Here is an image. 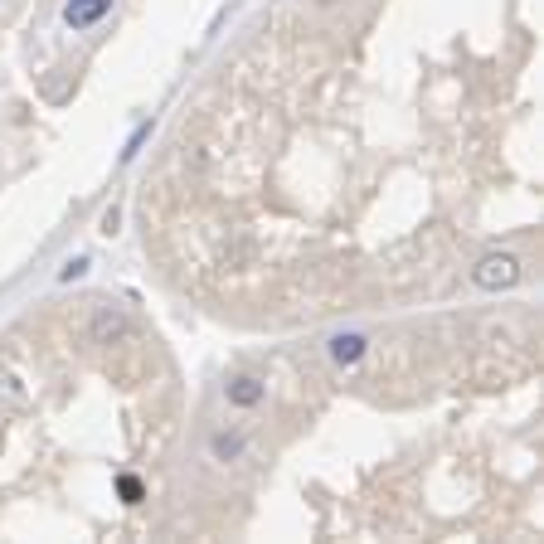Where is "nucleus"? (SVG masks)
<instances>
[{
  "label": "nucleus",
  "mask_w": 544,
  "mask_h": 544,
  "mask_svg": "<svg viewBox=\"0 0 544 544\" xmlns=\"http://www.w3.org/2000/svg\"><path fill=\"white\" fill-rule=\"evenodd\" d=\"M520 258L515 253H486L477 268H471V282H477L481 292H506V287H515L520 282Z\"/></svg>",
  "instance_id": "obj_1"
},
{
  "label": "nucleus",
  "mask_w": 544,
  "mask_h": 544,
  "mask_svg": "<svg viewBox=\"0 0 544 544\" xmlns=\"http://www.w3.org/2000/svg\"><path fill=\"white\" fill-rule=\"evenodd\" d=\"M113 10V0H68L64 5V25L68 30H88V25H97Z\"/></svg>",
  "instance_id": "obj_2"
},
{
  "label": "nucleus",
  "mask_w": 544,
  "mask_h": 544,
  "mask_svg": "<svg viewBox=\"0 0 544 544\" xmlns=\"http://www.w3.org/2000/svg\"><path fill=\"white\" fill-rule=\"evenodd\" d=\"M365 351H370V341L360 336V331H345V336L331 341V360H336V365H360Z\"/></svg>",
  "instance_id": "obj_3"
},
{
  "label": "nucleus",
  "mask_w": 544,
  "mask_h": 544,
  "mask_svg": "<svg viewBox=\"0 0 544 544\" xmlns=\"http://www.w3.org/2000/svg\"><path fill=\"white\" fill-rule=\"evenodd\" d=\"M224 394H229V403H239V409H258L268 389H262V380H253V374H239V380H229Z\"/></svg>",
  "instance_id": "obj_4"
},
{
  "label": "nucleus",
  "mask_w": 544,
  "mask_h": 544,
  "mask_svg": "<svg viewBox=\"0 0 544 544\" xmlns=\"http://www.w3.org/2000/svg\"><path fill=\"white\" fill-rule=\"evenodd\" d=\"M122 336H132L127 316H122V312H97V321H93V341H97V345H113V341H122Z\"/></svg>",
  "instance_id": "obj_5"
},
{
  "label": "nucleus",
  "mask_w": 544,
  "mask_h": 544,
  "mask_svg": "<svg viewBox=\"0 0 544 544\" xmlns=\"http://www.w3.org/2000/svg\"><path fill=\"white\" fill-rule=\"evenodd\" d=\"M209 452H214L219 462H233V457L243 452V438H239V432H219V438L209 442Z\"/></svg>",
  "instance_id": "obj_6"
},
{
  "label": "nucleus",
  "mask_w": 544,
  "mask_h": 544,
  "mask_svg": "<svg viewBox=\"0 0 544 544\" xmlns=\"http://www.w3.org/2000/svg\"><path fill=\"white\" fill-rule=\"evenodd\" d=\"M146 142H151V122H142V127L127 136V146H122V165H132L136 156H142V146H146Z\"/></svg>",
  "instance_id": "obj_7"
},
{
  "label": "nucleus",
  "mask_w": 544,
  "mask_h": 544,
  "mask_svg": "<svg viewBox=\"0 0 544 544\" xmlns=\"http://www.w3.org/2000/svg\"><path fill=\"white\" fill-rule=\"evenodd\" d=\"M117 491H122V500H127V506H142V496H146L136 477H122V481H117Z\"/></svg>",
  "instance_id": "obj_8"
},
{
  "label": "nucleus",
  "mask_w": 544,
  "mask_h": 544,
  "mask_svg": "<svg viewBox=\"0 0 544 544\" xmlns=\"http://www.w3.org/2000/svg\"><path fill=\"white\" fill-rule=\"evenodd\" d=\"M0 403H10V409H20V403H25V394H20V384L10 380V374H5V380H0Z\"/></svg>",
  "instance_id": "obj_9"
},
{
  "label": "nucleus",
  "mask_w": 544,
  "mask_h": 544,
  "mask_svg": "<svg viewBox=\"0 0 544 544\" xmlns=\"http://www.w3.org/2000/svg\"><path fill=\"white\" fill-rule=\"evenodd\" d=\"M83 272H88V258H68L64 268H59V282H78Z\"/></svg>",
  "instance_id": "obj_10"
},
{
  "label": "nucleus",
  "mask_w": 544,
  "mask_h": 544,
  "mask_svg": "<svg viewBox=\"0 0 544 544\" xmlns=\"http://www.w3.org/2000/svg\"><path fill=\"white\" fill-rule=\"evenodd\" d=\"M316 5H331V0H316Z\"/></svg>",
  "instance_id": "obj_11"
}]
</instances>
